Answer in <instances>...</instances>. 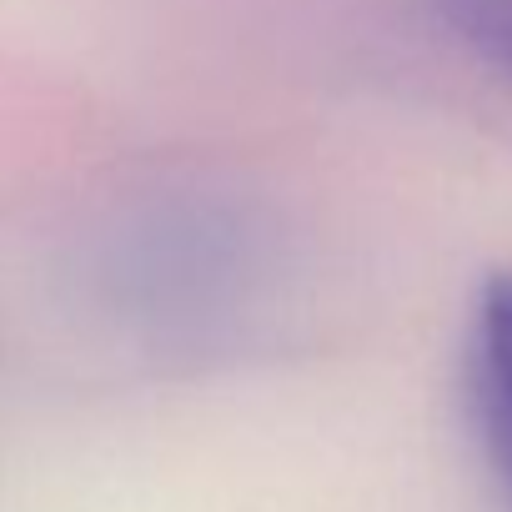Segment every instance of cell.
<instances>
[{
    "label": "cell",
    "instance_id": "6da1fadb",
    "mask_svg": "<svg viewBox=\"0 0 512 512\" xmlns=\"http://www.w3.org/2000/svg\"><path fill=\"white\" fill-rule=\"evenodd\" d=\"M462 387L477 447L512 502V267L492 272L477 287L467 352H462Z\"/></svg>",
    "mask_w": 512,
    "mask_h": 512
},
{
    "label": "cell",
    "instance_id": "7a4b0ae2",
    "mask_svg": "<svg viewBox=\"0 0 512 512\" xmlns=\"http://www.w3.org/2000/svg\"><path fill=\"white\" fill-rule=\"evenodd\" d=\"M447 36L512 86V0H432Z\"/></svg>",
    "mask_w": 512,
    "mask_h": 512
}]
</instances>
